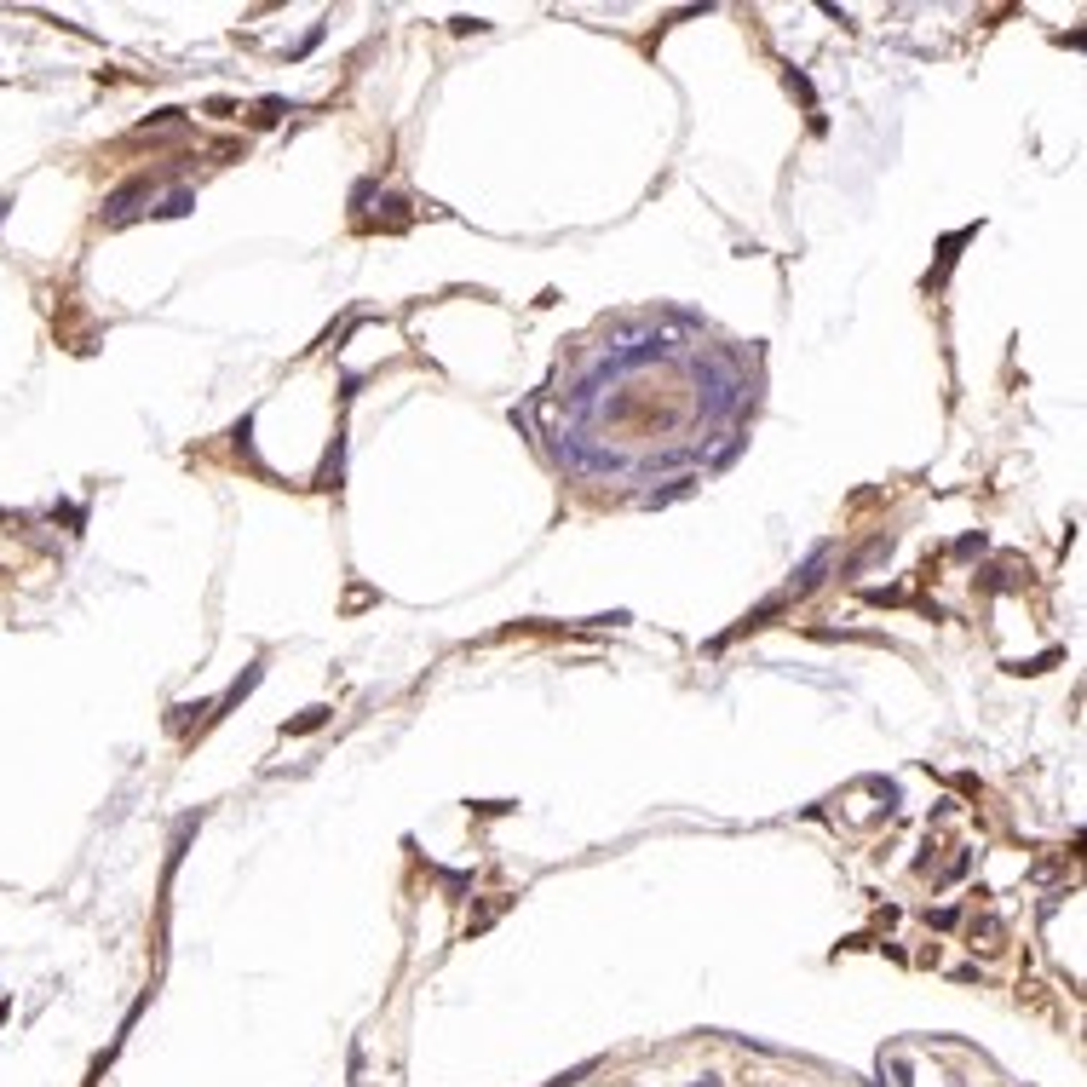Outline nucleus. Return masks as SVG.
<instances>
[{
  "mask_svg": "<svg viewBox=\"0 0 1087 1087\" xmlns=\"http://www.w3.org/2000/svg\"><path fill=\"white\" fill-rule=\"evenodd\" d=\"M691 1087H719V1082H714V1076H702V1082H691Z\"/></svg>",
  "mask_w": 1087,
  "mask_h": 1087,
  "instance_id": "f03ea898",
  "label": "nucleus"
},
{
  "mask_svg": "<svg viewBox=\"0 0 1087 1087\" xmlns=\"http://www.w3.org/2000/svg\"><path fill=\"white\" fill-rule=\"evenodd\" d=\"M328 719V708H311V714L305 719H294V725H288V737H300V731H317V725H323Z\"/></svg>",
  "mask_w": 1087,
  "mask_h": 1087,
  "instance_id": "f257e3e1",
  "label": "nucleus"
}]
</instances>
